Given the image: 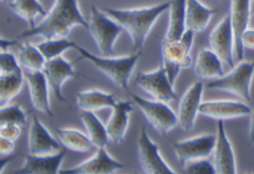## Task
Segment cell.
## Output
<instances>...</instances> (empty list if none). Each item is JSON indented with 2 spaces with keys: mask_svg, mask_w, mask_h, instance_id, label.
Masks as SVG:
<instances>
[{
  "mask_svg": "<svg viewBox=\"0 0 254 174\" xmlns=\"http://www.w3.org/2000/svg\"><path fill=\"white\" fill-rule=\"evenodd\" d=\"M75 26H82L89 30V21L80 11L76 0H58L50 9L48 15L33 29L24 31L21 39L41 36L44 40L66 39Z\"/></svg>",
  "mask_w": 254,
  "mask_h": 174,
  "instance_id": "1",
  "label": "cell"
},
{
  "mask_svg": "<svg viewBox=\"0 0 254 174\" xmlns=\"http://www.w3.org/2000/svg\"><path fill=\"white\" fill-rule=\"evenodd\" d=\"M170 9V3L133 9H105L132 41L133 53H141L156 21Z\"/></svg>",
  "mask_w": 254,
  "mask_h": 174,
  "instance_id": "2",
  "label": "cell"
},
{
  "mask_svg": "<svg viewBox=\"0 0 254 174\" xmlns=\"http://www.w3.org/2000/svg\"><path fill=\"white\" fill-rule=\"evenodd\" d=\"M75 50L79 51L80 55L89 60L97 70L106 75L112 82L120 89L128 91L130 90V78L140 60L141 53H133L127 56H119V58H104V56L94 55L87 51L82 46L76 45Z\"/></svg>",
  "mask_w": 254,
  "mask_h": 174,
  "instance_id": "3",
  "label": "cell"
},
{
  "mask_svg": "<svg viewBox=\"0 0 254 174\" xmlns=\"http://www.w3.org/2000/svg\"><path fill=\"white\" fill-rule=\"evenodd\" d=\"M194 33L187 30L180 41H163L162 50V66L165 67L170 82L175 86L181 71L192 66V55L190 51L193 48Z\"/></svg>",
  "mask_w": 254,
  "mask_h": 174,
  "instance_id": "4",
  "label": "cell"
},
{
  "mask_svg": "<svg viewBox=\"0 0 254 174\" xmlns=\"http://www.w3.org/2000/svg\"><path fill=\"white\" fill-rule=\"evenodd\" d=\"M89 31L94 39L99 53L104 58H110L114 54L115 44L124 29L115 19H112L105 10H100L96 6H91V15L89 21Z\"/></svg>",
  "mask_w": 254,
  "mask_h": 174,
  "instance_id": "5",
  "label": "cell"
},
{
  "mask_svg": "<svg viewBox=\"0 0 254 174\" xmlns=\"http://www.w3.org/2000/svg\"><path fill=\"white\" fill-rule=\"evenodd\" d=\"M254 77V61L238 62L223 77L208 82L207 87L228 92L249 102L252 100V82Z\"/></svg>",
  "mask_w": 254,
  "mask_h": 174,
  "instance_id": "6",
  "label": "cell"
},
{
  "mask_svg": "<svg viewBox=\"0 0 254 174\" xmlns=\"http://www.w3.org/2000/svg\"><path fill=\"white\" fill-rule=\"evenodd\" d=\"M133 104L140 109L148 123L160 134L167 136L178 124L177 114L165 102L143 99L138 95H132Z\"/></svg>",
  "mask_w": 254,
  "mask_h": 174,
  "instance_id": "7",
  "label": "cell"
},
{
  "mask_svg": "<svg viewBox=\"0 0 254 174\" xmlns=\"http://www.w3.org/2000/svg\"><path fill=\"white\" fill-rule=\"evenodd\" d=\"M138 164L145 174H177L161 154L160 146L142 127L137 139Z\"/></svg>",
  "mask_w": 254,
  "mask_h": 174,
  "instance_id": "8",
  "label": "cell"
},
{
  "mask_svg": "<svg viewBox=\"0 0 254 174\" xmlns=\"http://www.w3.org/2000/svg\"><path fill=\"white\" fill-rule=\"evenodd\" d=\"M136 83L138 89L152 97L153 101L170 104L177 101L178 99L177 92L175 91V87L168 80V76L162 65L155 71L141 72L136 78Z\"/></svg>",
  "mask_w": 254,
  "mask_h": 174,
  "instance_id": "9",
  "label": "cell"
},
{
  "mask_svg": "<svg viewBox=\"0 0 254 174\" xmlns=\"http://www.w3.org/2000/svg\"><path fill=\"white\" fill-rule=\"evenodd\" d=\"M216 142V134L207 133L177 141L173 143L172 147L178 161L183 164H187L190 162L208 158L211 154H213Z\"/></svg>",
  "mask_w": 254,
  "mask_h": 174,
  "instance_id": "10",
  "label": "cell"
},
{
  "mask_svg": "<svg viewBox=\"0 0 254 174\" xmlns=\"http://www.w3.org/2000/svg\"><path fill=\"white\" fill-rule=\"evenodd\" d=\"M204 85L202 81L194 82L188 87L187 91L181 99L178 105V124L185 132H190L193 129L196 124L197 117L199 115V107L202 105Z\"/></svg>",
  "mask_w": 254,
  "mask_h": 174,
  "instance_id": "11",
  "label": "cell"
},
{
  "mask_svg": "<svg viewBox=\"0 0 254 174\" xmlns=\"http://www.w3.org/2000/svg\"><path fill=\"white\" fill-rule=\"evenodd\" d=\"M229 18H231L232 31L234 38V58L237 62L244 61V49L242 45V38L249 29L252 16V4L248 0H236L229 6Z\"/></svg>",
  "mask_w": 254,
  "mask_h": 174,
  "instance_id": "12",
  "label": "cell"
},
{
  "mask_svg": "<svg viewBox=\"0 0 254 174\" xmlns=\"http://www.w3.org/2000/svg\"><path fill=\"white\" fill-rule=\"evenodd\" d=\"M217 142L213 152V166L217 174H238L233 144L226 132L223 121L217 122Z\"/></svg>",
  "mask_w": 254,
  "mask_h": 174,
  "instance_id": "13",
  "label": "cell"
},
{
  "mask_svg": "<svg viewBox=\"0 0 254 174\" xmlns=\"http://www.w3.org/2000/svg\"><path fill=\"white\" fill-rule=\"evenodd\" d=\"M61 151L60 141L55 138L36 116L31 119L28 133V152L31 156H49Z\"/></svg>",
  "mask_w": 254,
  "mask_h": 174,
  "instance_id": "14",
  "label": "cell"
},
{
  "mask_svg": "<svg viewBox=\"0 0 254 174\" xmlns=\"http://www.w3.org/2000/svg\"><path fill=\"white\" fill-rule=\"evenodd\" d=\"M208 41L211 50L216 53L223 62L228 66H234V38L229 15L218 21L209 34Z\"/></svg>",
  "mask_w": 254,
  "mask_h": 174,
  "instance_id": "15",
  "label": "cell"
},
{
  "mask_svg": "<svg viewBox=\"0 0 254 174\" xmlns=\"http://www.w3.org/2000/svg\"><path fill=\"white\" fill-rule=\"evenodd\" d=\"M124 168V164L109 154L106 148H99L91 158L71 168L64 169L60 174H114Z\"/></svg>",
  "mask_w": 254,
  "mask_h": 174,
  "instance_id": "16",
  "label": "cell"
},
{
  "mask_svg": "<svg viewBox=\"0 0 254 174\" xmlns=\"http://www.w3.org/2000/svg\"><path fill=\"white\" fill-rule=\"evenodd\" d=\"M199 115L216 121L241 118L252 115V109L244 102L232 101V100H214V101L202 102L199 107Z\"/></svg>",
  "mask_w": 254,
  "mask_h": 174,
  "instance_id": "17",
  "label": "cell"
},
{
  "mask_svg": "<svg viewBox=\"0 0 254 174\" xmlns=\"http://www.w3.org/2000/svg\"><path fill=\"white\" fill-rule=\"evenodd\" d=\"M25 82L28 85L29 97H30L31 106L38 112L53 116L50 105V85L48 82L45 73L43 71H26L24 73Z\"/></svg>",
  "mask_w": 254,
  "mask_h": 174,
  "instance_id": "18",
  "label": "cell"
},
{
  "mask_svg": "<svg viewBox=\"0 0 254 174\" xmlns=\"http://www.w3.org/2000/svg\"><path fill=\"white\" fill-rule=\"evenodd\" d=\"M43 72L45 73L50 89L54 91L56 99L60 102H66V99L63 95V86L69 78L76 76L72 63L61 56V58L46 61Z\"/></svg>",
  "mask_w": 254,
  "mask_h": 174,
  "instance_id": "19",
  "label": "cell"
},
{
  "mask_svg": "<svg viewBox=\"0 0 254 174\" xmlns=\"http://www.w3.org/2000/svg\"><path fill=\"white\" fill-rule=\"evenodd\" d=\"M66 156V152L60 151L59 153L49 156H31L25 157L24 164L14 172V174H60L61 164Z\"/></svg>",
  "mask_w": 254,
  "mask_h": 174,
  "instance_id": "20",
  "label": "cell"
},
{
  "mask_svg": "<svg viewBox=\"0 0 254 174\" xmlns=\"http://www.w3.org/2000/svg\"><path fill=\"white\" fill-rule=\"evenodd\" d=\"M133 106L130 101H119L115 106L114 112L110 116L106 123L107 133L110 141L119 144L125 139L130 124V115L132 112Z\"/></svg>",
  "mask_w": 254,
  "mask_h": 174,
  "instance_id": "21",
  "label": "cell"
},
{
  "mask_svg": "<svg viewBox=\"0 0 254 174\" xmlns=\"http://www.w3.org/2000/svg\"><path fill=\"white\" fill-rule=\"evenodd\" d=\"M223 61L211 49H203L194 61V73L199 80L214 81L223 77Z\"/></svg>",
  "mask_w": 254,
  "mask_h": 174,
  "instance_id": "22",
  "label": "cell"
},
{
  "mask_svg": "<svg viewBox=\"0 0 254 174\" xmlns=\"http://www.w3.org/2000/svg\"><path fill=\"white\" fill-rule=\"evenodd\" d=\"M115 95L100 90H87L76 95V105L80 111L96 112L104 109H115L117 105Z\"/></svg>",
  "mask_w": 254,
  "mask_h": 174,
  "instance_id": "23",
  "label": "cell"
},
{
  "mask_svg": "<svg viewBox=\"0 0 254 174\" xmlns=\"http://www.w3.org/2000/svg\"><path fill=\"white\" fill-rule=\"evenodd\" d=\"M214 10L209 9L204 4L197 0H188L186 1V24L187 30L194 34L202 33L209 25Z\"/></svg>",
  "mask_w": 254,
  "mask_h": 174,
  "instance_id": "24",
  "label": "cell"
},
{
  "mask_svg": "<svg viewBox=\"0 0 254 174\" xmlns=\"http://www.w3.org/2000/svg\"><path fill=\"white\" fill-rule=\"evenodd\" d=\"M186 33V1H171L165 41H180Z\"/></svg>",
  "mask_w": 254,
  "mask_h": 174,
  "instance_id": "25",
  "label": "cell"
},
{
  "mask_svg": "<svg viewBox=\"0 0 254 174\" xmlns=\"http://www.w3.org/2000/svg\"><path fill=\"white\" fill-rule=\"evenodd\" d=\"M80 119L86 129V134L91 139L95 148H106L110 142L109 133H107L106 124L101 122V119L96 116L95 112L81 111Z\"/></svg>",
  "mask_w": 254,
  "mask_h": 174,
  "instance_id": "26",
  "label": "cell"
},
{
  "mask_svg": "<svg viewBox=\"0 0 254 174\" xmlns=\"http://www.w3.org/2000/svg\"><path fill=\"white\" fill-rule=\"evenodd\" d=\"M56 132H58L61 146H64L69 151L77 152V153H86V152L92 151L95 148L89 136L80 129L58 128Z\"/></svg>",
  "mask_w": 254,
  "mask_h": 174,
  "instance_id": "27",
  "label": "cell"
},
{
  "mask_svg": "<svg viewBox=\"0 0 254 174\" xmlns=\"http://www.w3.org/2000/svg\"><path fill=\"white\" fill-rule=\"evenodd\" d=\"M8 6L11 9L16 16L25 20L30 25V29L35 28L36 18L44 16L45 18L48 13L44 6L38 0H15V1H8Z\"/></svg>",
  "mask_w": 254,
  "mask_h": 174,
  "instance_id": "28",
  "label": "cell"
},
{
  "mask_svg": "<svg viewBox=\"0 0 254 174\" xmlns=\"http://www.w3.org/2000/svg\"><path fill=\"white\" fill-rule=\"evenodd\" d=\"M19 46V55L18 60L20 62L21 67L25 68L26 71L36 72V71H43L46 65V58L39 50L36 45L30 43L23 44Z\"/></svg>",
  "mask_w": 254,
  "mask_h": 174,
  "instance_id": "29",
  "label": "cell"
},
{
  "mask_svg": "<svg viewBox=\"0 0 254 174\" xmlns=\"http://www.w3.org/2000/svg\"><path fill=\"white\" fill-rule=\"evenodd\" d=\"M25 76H0V105L8 106L13 99H15L21 91Z\"/></svg>",
  "mask_w": 254,
  "mask_h": 174,
  "instance_id": "30",
  "label": "cell"
},
{
  "mask_svg": "<svg viewBox=\"0 0 254 174\" xmlns=\"http://www.w3.org/2000/svg\"><path fill=\"white\" fill-rule=\"evenodd\" d=\"M77 44L70 41L67 39H51V40H44L39 43L38 48L46 58V61L54 60L63 56V54L69 49H75Z\"/></svg>",
  "mask_w": 254,
  "mask_h": 174,
  "instance_id": "31",
  "label": "cell"
},
{
  "mask_svg": "<svg viewBox=\"0 0 254 174\" xmlns=\"http://www.w3.org/2000/svg\"><path fill=\"white\" fill-rule=\"evenodd\" d=\"M0 123L23 127L26 123V112L18 104H9L0 109Z\"/></svg>",
  "mask_w": 254,
  "mask_h": 174,
  "instance_id": "32",
  "label": "cell"
},
{
  "mask_svg": "<svg viewBox=\"0 0 254 174\" xmlns=\"http://www.w3.org/2000/svg\"><path fill=\"white\" fill-rule=\"evenodd\" d=\"M24 75L23 67L18 58L9 51H1L0 54V76Z\"/></svg>",
  "mask_w": 254,
  "mask_h": 174,
  "instance_id": "33",
  "label": "cell"
},
{
  "mask_svg": "<svg viewBox=\"0 0 254 174\" xmlns=\"http://www.w3.org/2000/svg\"><path fill=\"white\" fill-rule=\"evenodd\" d=\"M181 174H217L213 162L208 159H201V161L190 162L185 164Z\"/></svg>",
  "mask_w": 254,
  "mask_h": 174,
  "instance_id": "34",
  "label": "cell"
},
{
  "mask_svg": "<svg viewBox=\"0 0 254 174\" xmlns=\"http://www.w3.org/2000/svg\"><path fill=\"white\" fill-rule=\"evenodd\" d=\"M21 127L15 124H1L0 126V138L15 142L20 137Z\"/></svg>",
  "mask_w": 254,
  "mask_h": 174,
  "instance_id": "35",
  "label": "cell"
},
{
  "mask_svg": "<svg viewBox=\"0 0 254 174\" xmlns=\"http://www.w3.org/2000/svg\"><path fill=\"white\" fill-rule=\"evenodd\" d=\"M242 45L243 49H248V50H254V29L249 28L248 30L244 33L243 38H242Z\"/></svg>",
  "mask_w": 254,
  "mask_h": 174,
  "instance_id": "36",
  "label": "cell"
},
{
  "mask_svg": "<svg viewBox=\"0 0 254 174\" xmlns=\"http://www.w3.org/2000/svg\"><path fill=\"white\" fill-rule=\"evenodd\" d=\"M14 148H15L14 142L8 141V139L0 138V153H1V158L10 156V154L14 152Z\"/></svg>",
  "mask_w": 254,
  "mask_h": 174,
  "instance_id": "37",
  "label": "cell"
},
{
  "mask_svg": "<svg viewBox=\"0 0 254 174\" xmlns=\"http://www.w3.org/2000/svg\"><path fill=\"white\" fill-rule=\"evenodd\" d=\"M248 138L251 143L254 144V110L252 111L251 121H249V129H248Z\"/></svg>",
  "mask_w": 254,
  "mask_h": 174,
  "instance_id": "38",
  "label": "cell"
},
{
  "mask_svg": "<svg viewBox=\"0 0 254 174\" xmlns=\"http://www.w3.org/2000/svg\"><path fill=\"white\" fill-rule=\"evenodd\" d=\"M247 174H252V173H247Z\"/></svg>",
  "mask_w": 254,
  "mask_h": 174,
  "instance_id": "39",
  "label": "cell"
},
{
  "mask_svg": "<svg viewBox=\"0 0 254 174\" xmlns=\"http://www.w3.org/2000/svg\"><path fill=\"white\" fill-rule=\"evenodd\" d=\"M137 174H138V173H137Z\"/></svg>",
  "mask_w": 254,
  "mask_h": 174,
  "instance_id": "40",
  "label": "cell"
}]
</instances>
